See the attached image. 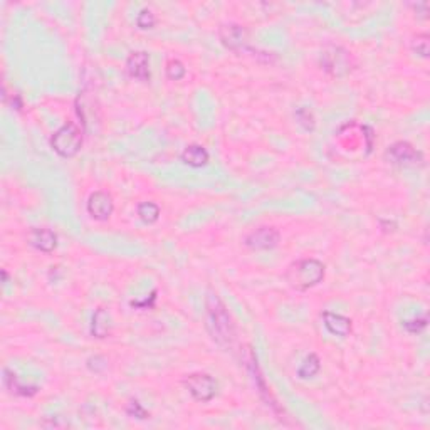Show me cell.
<instances>
[{
	"mask_svg": "<svg viewBox=\"0 0 430 430\" xmlns=\"http://www.w3.org/2000/svg\"><path fill=\"white\" fill-rule=\"evenodd\" d=\"M412 51L417 52L420 58L427 59L429 54H430V37L429 34L422 32V34H417V36L412 39Z\"/></svg>",
	"mask_w": 430,
	"mask_h": 430,
	"instance_id": "d6986e66",
	"label": "cell"
},
{
	"mask_svg": "<svg viewBox=\"0 0 430 430\" xmlns=\"http://www.w3.org/2000/svg\"><path fill=\"white\" fill-rule=\"evenodd\" d=\"M279 239H281V234H279L276 227L261 225V227L252 229L251 232H247L244 236L242 242L251 251H269V249H274L278 246Z\"/></svg>",
	"mask_w": 430,
	"mask_h": 430,
	"instance_id": "ba28073f",
	"label": "cell"
},
{
	"mask_svg": "<svg viewBox=\"0 0 430 430\" xmlns=\"http://www.w3.org/2000/svg\"><path fill=\"white\" fill-rule=\"evenodd\" d=\"M321 318H323L324 328H326L333 337L345 338L353 331L352 319L346 318V316L337 315V313H331V311H323Z\"/></svg>",
	"mask_w": 430,
	"mask_h": 430,
	"instance_id": "7c38bea8",
	"label": "cell"
},
{
	"mask_svg": "<svg viewBox=\"0 0 430 430\" xmlns=\"http://www.w3.org/2000/svg\"><path fill=\"white\" fill-rule=\"evenodd\" d=\"M111 333V316L106 309L98 308L96 313L93 315V323H91V335L94 338H108Z\"/></svg>",
	"mask_w": 430,
	"mask_h": 430,
	"instance_id": "2e32d148",
	"label": "cell"
},
{
	"mask_svg": "<svg viewBox=\"0 0 430 430\" xmlns=\"http://www.w3.org/2000/svg\"><path fill=\"white\" fill-rule=\"evenodd\" d=\"M183 385L188 394L197 402L207 403L217 395L218 383L209 373H192L183 378Z\"/></svg>",
	"mask_w": 430,
	"mask_h": 430,
	"instance_id": "5b68a950",
	"label": "cell"
},
{
	"mask_svg": "<svg viewBox=\"0 0 430 430\" xmlns=\"http://www.w3.org/2000/svg\"><path fill=\"white\" fill-rule=\"evenodd\" d=\"M126 73L130 78L137 81L148 82L152 74H150V58L145 51H135L128 56L126 59Z\"/></svg>",
	"mask_w": 430,
	"mask_h": 430,
	"instance_id": "30bf717a",
	"label": "cell"
},
{
	"mask_svg": "<svg viewBox=\"0 0 430 430\" xmlns=\"http://www.w3.org/2000/svg\"><path fill=\"white\" fill-rule=\"evenodd\" d=\"M218 37H220V43L225 47L231 49L236 52H249L252 56H261L258 52V49L249 47L247 44V31L246 27L239 24H224L218 29Z\"/></svg>",
	"mask_w": 430,
	"mask_h": 430,
	"instance_id": "52a82bcc",
	"label": "cell"
},
{
	"mask_svg": "<svg viewBox=\"0 0 430 430\" xmlns=\"http://www.w3.org/2000/svg\"><path fill=\"white\" fill-rule=\"evenodd\" d=\"M246 353H247V357H246L247 368H249V372H251L252 380H254L256 387L259 388V394H261V397L266 400V403L271 407V409L278 410L276 400L273 398V395H271L269 388L266 387V382H264V376H262V373H261V368H259V365H258V360H256L254 353H252L251 348H247Z\"/></svg>",
	"mask_w": 430,
	"mask_h": 430,
	"instance_id": "8fae6325",
	"label": "cell"
},
{
	"mask_svg": "<svg viewBox=\"0 0 430 430\" xmlns=\"http://www.w3.org/2000/svg\"><path fill=\"white\" fill-rule=\"evenodd\" d=\"M27 240L34 249H37V251L41 252H46V254H49V252H52L58 247V236H56V232H52L51 229L46 227L32 229V231L29 232Z\"/></svg>",
	"mask_w": 430,
	"mask_h": 430,
	"instance_id": "4fadbf2b",
	"label": "cell"
},
{
	"mask_svg": "<svg viewBox=\"0 0 430 430\" xmlns=\"http://www.w3.org/2000/svg\"><path fill=\"white\" fill-rule=\"evenodd\" d=\"M427 315H424L422 318H412V319H407V321H403V328H405L409 333L412 335H417L420 333L422 330H425V326H427Z\"/></svg>",
	"mask_w": 430,
	"mask_h": 430,
	"instance_id": "cb8c5ba5",
	"label": "cell"
},
{
	"mask_svg": "<svg viewBox=\"0 0 430 430\" xmlns=\"http://www.w3.org/2000/svg\"><path fill=\"white\" fill-rule=\"evenodd\" d=\"M165 73H167V78L170 81H180V79H183L187 69H185L182 61H179V59H170L167 63V67H165Z\"/></svg>",
	"mask_w": 430,
	"mask_h": 430,
	"instance_id": "44dd1931",
	"label": "cell"
},
{
	"mask_svg": "<svg viewBox=\"0 0 430 430\" xmlns=\"http://www.w3.org/2000/svg\"><path fill=\"white\" fill-rule=\"evenodd\" d=\"M3 385H5V388L10 394L17 395V397H34L39 392L36 385H24L19 382V376L16 373H12L7 368L3 370Z\"/></svg>",
	"mask_w": 430,
	"mask_h": 430,
	"instance_id": "5bb4252c",
	"label": "cell"
},
{
	"mask_svg": "<svg viewBox=\"0 0 430 430\" xmlns=\"http://www.w3.org/2000/svg\"><path fill=\"white\" fill-rule=\"evenodd\" d=\"M51 146L59 157L73 158L76 157L82 146V131L76 123H64L59 130H56L51 137Z\"/></svg>",
	"mask_w": 430,
	"mask_h": 430,
	"instance_id": "277c9868",
	"label": "cell"
},
{
	"mask_svg": "<svg viewBox=\"0 0 430 430\" xmlns=\"http://www.w3.org/2000/svg\"><path fill=\"white\" fill-rule=\"evenodd\" d=\"M385 158L397 167H424V155L409 142H395L385 152Z\"/></svg>",
	"mask_w": 430,
	"mask_h": 430,
	"instance_id": "8992f818",
	"label": "cell"
},
{
	"mask_svg": "<svg viewBox=\"0 0 430 430\" xmlns=\"http://www.w3.org/2000/svg\"><path fill=\"white\" fill-rule=\"evenodd\" d=\"M155 24H157V17L150 9H142L137 16V25L143 31H148V29H153Z\"/></svg>",
	"mask_w": 430,
	"mask_h": 430,
	"instance_id": "7402d4cb",
	"label": "cell"
},
{
	"mask_svg": "<svg viewBox=\"0 0 430 430\" xmlns=\"http://www.w3.org/2000/svg\"><path fill=\"white\" fill-rule=\"evenodd\" d=\"M126 414L130 415V417L138 418V420H146V418H150V414L143 409V405L138 400H130V403L126 405Z\"/></svg>",
	"mask_w": 430,
	"mask_h": 430,
	"instance_id": "603a6c76",
	"label": "cell"
},
{
	"mask_svg": "<svg viewBox=\"0 0 430 430\" xmlns=\"http://www.w3.org/2000/svg\"><path fill=\"white\" fill-rule=\"evenodd\" d=\"M205 308V328L210 338L224 348L232 346V343L236 341V324H234L232 316L229 315L225 304L222 303L217 294L209 293Z\"/></svg>",
	"mask_w": 430,
	"mask_h": 430,
	"instance_id": "6da1fadb",
	"label": "cell"
},
{
	"mask_svg": "<svg viewBox=\"0 0 430 430\" xmlns=\"http://www.w3.org/2000/svg\"><path fill=\"white\" fill-rule=\"evenodd\" d=\"M86 210H88L89 217L94 218V220H108L113 212H115V202H113L111 194L104 190L93 192L89 195L88 202H86Z\"/></svg>",
	"mask_w": 430,
	"mask_h": 430,
	"instance_id": "9c48e42d",
	"label": "cell"
},
{
	"mask_svg": "<svg viewBox=\"0 0 430 430\" xmlns=\"http://www.w3.org/2000/svg\"><path fill=\"white\" fill-rule=\"evenodd\" d=\"M319 66L331 78L348 76L354 67V59L352 52L338 44H328L319 54Z\"/></svg>",
	"mask_w": 430,
	"mask_h": 430,
	"instance_id": "3957f363",
	"label": "cell"
},
{
	"mask_svg": "<svg viewBox=\"0 0 430 430\" xmlns=\"http://www.w3.org/2000/svg\"><path fill=\"white\" fill-rule=\"evenodd\" d=\"M324 273L326 267L318 259H299V261L293 262L286 271V281L296 291H308V289L315 288L324 279Z\"/></svg>",
	"mask_w": 430,
	"mask_h": 430,
	"instance_id": "7a4b0ae2",
	"label": "cell"
},
{
	"mask_svg": "<svg viewBox=\"0 0 430 430\" xmlns=\"http://www.w3.org/2000/svg\"><path fill=\"white\" fill-rule=\"evenodd\" d=\"M319 370H321V361H319L318 354L311 353V354H308L306 358H304V361L301 363V367L297 368V376H299L301 380L313 378V376L318 375Z\"/></svg>",
	"mask_w": 430,
	"mask_h": 430,
	"instance_id": "e0dca14e",
	"label": "cell"
},
{
	"mask_svg": "<svg viewBox=\"0 0 430 430\" xmlns=\"http://www.w3.org/2000/svg\"><path fill=\"white\" fill-rule=\"evenodd\" d=\"M137 214L145 224H155L160 218V207L155 202H142L137 205Z\"/></svg>",
	"mask_w": 430,
	"mask_h": 430,
	"instance_id": "ac0fdd59",
	"label": "cell"
},
{
	"mask_svg": "<svg viewBox=\"0 0 430 430\" xmlns=\"http://www.w3.org/2000/svg\"><path fill=\"white\" fill-rule=\"evenodd\" d=\"M182 161L185 165H188V167L192 168H200V167H205L207 163H209V152H207L205 148H203L202 145H197V143H194V145H188L187 148L182 152Z\"/></svg>",
	"mask_w": 430,
	"mask_h": 430,
	"instance_id": "9a60e30c",
	"label": "cell"
},
{
	"mask_svg": "<svg viewBox=\"0 0 430 430\" xmlns=\"http://www.w3.org/2000/svg\"><path fill=\"white\" fill-rule=\"evenodd\" d=\"M296 120H297V123H299L301 126H303V130L315 131L316 120H315V115H313L311 109L297 108L296 109Z\"/></svg>",
	"mask_w": 430,
	"mask_h": 430,
	"instance_id": "ffe728a7",
	"label": "cell"
}]
</instances>
